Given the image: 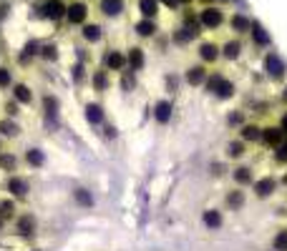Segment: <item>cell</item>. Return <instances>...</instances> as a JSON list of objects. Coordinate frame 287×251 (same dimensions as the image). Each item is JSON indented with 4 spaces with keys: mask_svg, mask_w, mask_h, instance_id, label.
I'll return each mask as SVG.
<instances>
[{
    "mask_svg": "<svg viewBox=\"0 0 287 251\" xmlns=\"http://www.w3.org/2000/svg\"><path fill=\"white\" fill-rule=\"evenodd\" d=\"M15 98H18L20 103H30V101H33V96H30V91H28L25 86H18V88H15Z\"/></svg>",
    "mask_w": 287,
    "mask_h": 251,
    "instance_id": "44dd1931",
    "label": "cell"
},
{
    "mask_svg": "<svg viewBox=\"0 0 287 251\" xmlns=\"http://www.w3.org/2000/svg\"><path fill=\"white\" fill-rule=\"evenodd\" d=\"M242 153H244L242 143H229V156H242Z\"/></svg>",
    "mask_w": 287,
    "mask_h": 251,
    "instance_id": "836d02e7",
    "label": "cell"
},
{
    "mask_svg": "<svg viewBox=\"0 0 287 251\" xmlns=\"http://www.w3.org/2000/svg\"><path fill=\"white\" fill-rule=\"evenodd\" d=\"M129 63H131L134 68H141V65H144V56H141L139 48H134V51L129 53Z\"/></svg>",
    "mask_w": 287,
    "mask_h": 251,
    "instance_id": "ffe728a7",
    "label": "cell"
},
{
    "mask_svg": "<svg viewBox=\"0 0 287 251\" xmlns=\"http://www.w3.org/2000/svg\"><path fill=\"white\" fill-rule=\"evenodd\" d=\"M76 201H78V203H84V206H91V203H94V198H91L84 188H78V191H76Z\"/></svg>",
    "mask_w": 287,
    "mask_h": 251,
    "instance_id": "cb8c5ba5",
    "label": "cell"
},
{
    "mask_svg": "<svg viewBox=\"0 0 287 251\" xmlns=\"http://www.w3.org/2000/svg\"><path fill=\"white\" fill-rule=\"evenodd\" d=\"M56 108H58V101H56V98H46V111H48V113H56Z\"/></svg>",
    "mask_w": 287,
    "mask_h": 251,
    "instance_id": "d590c367",
    "label": "cell"
},
{
    "mask_svg": "<svg viewBox=\"0 0 287 251\" xmlns=\"http://www.w3.org/2000/svg\"><path fill=\"white\" fill-rule=\"evenodd\" d=\"M275 249L277 251H287V231H280L275 236Z\"/></svg>",
    "mask_w": 287,
    "mask_h": 251,
    "instance_id": "603a6c76",
    "label": "cell"
},
{
    "mask_svg": "<svg viewBox=\"0 0 287 251\" xmlns=\"http://www.w3.org/2000/svg\"><path fill=\"white\" fill-rule=\"evenodd\" d=\"M8 188H10L13 193H18V196H23V193H28V184H25L23 179H10V184H8Z\"/></svg>",
    "mask_w": 287,
    "mask_h": 251,
    "instance_id": "8fae6325",
    "label": "cell"
},
{
    "mask_svg": "<svg viewBox=\"0 0 287 251\" xmlns=\"http://www.w3.org/2000/svg\"><path fill=\"white\" fill-rule=\"evenodd\" d=\"M28 163L40 166V163H43V153H40V151H28Z\"/></svg>",
    "mask_w": 287,
    "mask_h": 251,
    "instance_id": "f1b7e54d",
    "label": "cell"
},
{
    "mask_svg": "<svg viewBox=\"0 0 287 251\" xmlns=\"http://www.w3.org/2000/svg\"><path fill=\"white\" fill-rule=\"evenodd\" d=\"M232 28H234V30H247V28H250V20L242 18V15H234V18H232Z\"/></svg>",
    "mask_w": 287,
    "mask_h": 251,
    "instance_id": "7402d4cb",
    "label": "cell"
},
{
    "mask_svg": "<svg viewBox=\"0 0 287 251\" xmlns=\"http://www.w3.org/2000/svg\"><path fill=\"white\" fill-rule=\"evenodd\" d=\"M265 141L270 143V146H280V141H282V131L280 128H265Z\"/></svg>",
    "mask_w": 287,
    "mask_h": 251,
    "instance_id": "9c48e42d",
    "label": "cell"
},
{
    "mask_svg": "<svg viewBox=\"0 0 287 251\" xmlns=\"http://www.w3.org/2000/svg\"><path fill=\"white\" fill-rule=\"evenodd\" d=\"M229 121H232V123H239V121H242V116H239V113H234V116H229Z\"/></svg>",
    "mask_w": 287,
    "mask_h": 251,
    "instance_id": "ab89813d",
    "label": "cell"
},
{
    "mask_svg": "<svg viewBox=\"0 0 287 251\" xmlns=\"http://www.w3.org/2000/svg\"><path fill=\"white\" fill-rule=\"evenodd\" d=\"M0 166H3V169H8V171H13V169H15V158H13L10 153L0 156Z\"/></svg>",
    "mask_w": 287,
    "mask_h": 251,
    "instance_id": "4316f807",
    "label": "cell"
},
{
    "mask_svg": "<svg viewBox=\"0 0 287 251\" xmlns=\"http://www.w3.org/2000/svg\"><path fill=\"white\" fill-rule=\"evenodd\" d=\"M43 10H46V15H48V18H53V20L63 15V5L58 3V0H51V3H46V5H43Z\"/></svg>",
    "mask_w": 287,
    "mask_h": 251,
    "instance_id": "52a82bcc",
    "label": "cell"
},
{
    "mask_svg": "<svg viewBox=\"0 0 287 251\" xmlns=\"http://www.w3.org/2000/svg\"><path fill=\"white\" fill-rule=\"evenodd\" d=\"M201 58L204 61H217V56H219V51H217V46H212V43H207V46H201Z\"/></svg>",
    "mask_w": 287,
    "mask_h": 251,
    "instance_id": "7c38bea8",
    "label": "cell"
},
{
    "mask_svg": "<svg viewBox=\"0 0 287 251\" xmlns=\"http://www.w3.org/2000/svg\"><path fill=\"white\" fill-rule=\"evenodd\" d=\"M229 203H232V206H242V193H239V191L229 193Z\"/></svg>",
    "mask_w": 287,
    "mask_h": 251,
    "instance_id": "8d00e7d4",
    "label": "cell"
},
{
    "mask_svg": "<svg viewBox=\"0 0 287 251\" xmlns=\"http://www.w3.org/2000/svg\"><path fill=\"white\" fill-rule=\"evenodd\" d=\"M277 158H280V161H287V143H282V146H280V151H277Z\"/></svg>",
    "mask_w": 287,
    "mask_h": 251,
    "instance_id": "74e56055",
    "label": "cell"
},
{
    "mask_svg": "<svg viewBox=\"0 0 287 251\" xmlns=\"http://www.w3.org/2000/svg\"><path fill=\"white\" fill-rule=\"evenodd\" d=\"M204 75H207V73H204V68H189V73H187V80L191 83V86H199V83L204 80Z\"/></svg>",
    "mask_w": 287,
    "mask_h": 251,
    "instance_id": "30bf717a",
    "label": "cell"
},
{
    "mask_svg": "<svg viewBox=\"0 0 287 251\" xmlns=\"http://www.w3.org/2000/svg\"><path fill=\"white\" fill-rule=\"evenodd\" d=\"M169 116H172V106H169L167 101H159V103H156V121L167 123V121H169Z\"/></svg>",
    "mask_w": 287,
    "mask_h": 251,
    "instance_id": "8992f818",
    "label": "cell"
},
{
    "mask_svg": "<svg viewBox=\"0 0 287 251\" xmlns=\"http://www.w3.org/2000/svg\"><path fill=\"white\" fill-rule=\"evenodd\" d=\"M136 30H139L141 35H151V33H154V23H151V20H141V23L136 25Z\"/></svg>",
    "mask_w": 287,
    "mask_h": 251,
    "instance_id": "484cf974",
    "label": "cell"
},
{
    "mask_svg": "<svg viewBox=\"0 0 287 251\" xmlns=\"http://www.w3.org/2000/svg\"><path fill=\"white\" fill-rule=\"evenodd\" d=\"M265 65H267V73H270L272 78H282V73H285V65H282V61H280L277 56H267Z\"/></svg>",
    "mask_w": 287,
    "mask_h": 251,
    "instance_id": "277c9868",
    "label": "cell"
},
{
    "mask_svg": "<svg viewBox=\"0 0 287 251\" xmlns=\"http://www.w3.org/2000/svg\"><path fill=\"white\" fill-rule=\"evenodd\" d=\"M209 88L217 93V96H222V98H229L232 96V83L229 80H224L222 75H214V78H209Z\"/></svg>",
    "mask_w": 287,
    "mask_h": 251,
    "instance_id": "6da1fadb",
    "label": "cell"
},
{
    "mask_svg": "<svg viewBox=\"0 0 287 251\" xmlns=\"http://www.w3.org/2000/svg\"><path fill=\"white\" fill-rule=\"evenodd\" d=\"M201 23L207 25V28H217L222 23V13L217 8H207V10L201 13Z\"/></svg>",
    "mask_w": 287,
    "mask_h": 251,
    "instance_id": "3957f363",
    "label": "cell"
},
{
    "mask_svg": "<svg viewBox=\"0 0 287 251\" xmlns=\"http://www.w3.org/2000/svg\"><path fill=\"white\" fill-rule=\"evenodd\" d=\"M139 8H141V13H144L146 18H151V15L156 13V0H141Z\"/></svg>",
    "mask_w": 287,
    "mask_h": 251,
    "instance_id": "5bb4252c",
    "label": "cell"
},
{
    "mask_svg": "<svg viewBox=\"0 0 287 251\" xmlns=\"http://www.w3.org/2000/svg\"><path fill=\"white\" fill-rule=\"evenodd\" d=\"M101 10L106 15H118L124 10V3H121V0H101Z\"/></svg>",
    "mask_w": 287,
    "mask_h": 251,
    "instance_id": "5b68a950",
    "label": "cell"
},
{
    "mask_svg": "<svg viewBox=\"0 0 287 251\" xmlns=\"http://www.w3.org/2000/svg\"><path fill=\"white\" fill-rule=\"evenodd\" d=\"M234 179H237L239 184H244V181H250V169H237Z\"/></svg>",
    "mask_w": 287,
    "mask_h": 251,
    "instance_id": "1f68e13d",
    "label": "cell"
},
{
    "mask_svg": "<svg viewBox=\"0 0 287 251\" xmlns=\"http://www.w3.org/2000/svg\"><path fill=\"white\" fill-rule=\"evenodd\" d=\"M242 136L247 138V141H257L262 133H260V128H257V126H244V128H242Z\"/></svg>",
    "mask_w": 287,
    "mask_h": 251,
    "instance_id": "9a60e30c",
    "label": "cell"
},
{
    "mask_svg": "<svg viewBox=\"0 0 287 251\" xmlns=\"http://www.w3.org/2000/svg\"><path fill=\"white\" fill-rule=\"evenodd\" d=\"M224 56H227V58H237V56H239V43H229V46L224 48Z\"/></svg>",
    "mask_w": 287,
    "mask_h": 251,
    "instance_id": "4dcf8cb0",
    "label": "cell"
},
{
    "mask_svg": "<svg viewBox=\"0 0 287 251\" xmlns=\"http://www.w3.org/2000/svg\"><path fill=\"white\" fill-rule=\"evenodd\" d=\"M255 191H257L260 196H270V193L275 191V179H262V181H257Z\"/></svg>",
    "mask_w": 287,
    "mask_h": 251,
    "instance_id": "ba28073f",
    "label": "cell"
},
{
    "mask_svg": "<svg viewBox=\"0 0 287 251\" xmlns=\"http://www.w3.org/2000/svg\"><path fill=\"white\" fill-rule=\"evenodd\" d=\"M33 226H35L33 216H23V219L18 221V231H20V234H30V231H33Z\"/></svg>",
    "mask_w": 287,
    "mask_h": 251,
    "instance_id": "e0dca14e",
    "label": "cell"
},
{
    "mask_svg": "<svg viewBox=\"0 0 287 251\" xmlns=\"http://www.w3.org/2000/svg\"><path fill=\"white\" fill-rule=\"evenodd\" d=\"M86 116H89L91 123H101V118H103V113H101L98 106H89V108H86Z\"/></svg>",
    "mask_w": 287,
    "mask_h": 251,
    "instance_id": "ac0fdd59",
    "label": "cell"
},
{
    "mask_svg": "<svg viewBox=\"0 0 287 251\" xmlns=\"http://www.w3.org/2000/svg\"><path fill=\"white\" fill-rule=\"evenodd\" d=\"M204 221H207V226H219V214H214V211H207L204 214Z\"/></svg>",
    "mask_w": 287,
    "mask_h": 251,
    "instance_id": "f546056e",
    "label": "cell"
},
{
    "mask_svg": "<svg viewBox=\"0 0 287 251\" xmlns=\"http://www.w3.org/2000/svg\"><path fill=\"white\" fill-rule=\"evenodd\" d=\"M84 38L91 40V43H96V40L101 38V28H98V25H86V28H84Z\"/></svg>",
    "mask_w": 287,
    "mask_h": 251,
    "instance_id": "4fadbf2b",
    "label": "cell"
},
{
    "mask_svg": "<svg viewBox=\"0 0 287 251\" xmlns=\"http://www.w3.org/2000/svg\"><path fill=\"white\" fill-rule=\"evenodd\" d=\"M86 15H89V10H86L84 3H73V5L68 8V20H71V23H84Z\"/></svg>",
    "mask_w": 287,
    "mask_h": 251,
    "instance_id": "7a4b0ae2",
    "label": "cell"
},
{
    "mask_svg": "<svg viewBox=\"0 0 287 251\" xmlns=\"http://www.w3.org/2000/svg\"><path fill=\"white\" fill-rule=\"evenodd\" d=\"M13 211H15V206H13L10 201H5V203H0V216H3V219L13 216Z\"/></svg>",
    "mask_w": 287,
    "mask_h": 251,
    "instance_id": "83f0119b",
    "label": "cell"
},
{
    "mask_svg": "<svg viewBox=\"0 0 287 251\" xmlns=\"http://www.w3.org/2000/svg\"><path fill=\"white\" fill-rule=\"evenodd\" d=\"M106 63H108V68L118 70V68H124V56H121V53H116V51H113V53L108 56V61H106Z\"/></svg>",
    "mask_w": 287,
    "mask_h": 251,
    "instance_id": "2e32d148",
    "label": "cell"
},
{
    "mask_svg": "<svg viewBox=\"0 0 287 251\" xmlns=\"http://www.w3.org/2000/svg\"><path fill=\"white\" fill-rule=\"evenodd\" d=\"M252 35H255V40H257V43H260V46H267V43H270V35H267V33H265V30H262L260 25H255V30H252Z\"/></svg>",
    "mask_w": 287,
    "mask_h": 251,
    "instance_id": "d6986e66",
    "label": "cell"
},
{
    "mask_svg": "<svg viewBox=\"0 0 287 251\" xmlns=\"http://www.w3.org/2000/svg\"><path fill=\"white\" fill-rule=\"evenodd\" d=\"M5 86H10V73L5 68H0V88H5Z\"/></svg>",
    "mask_w": 287,
    "mask_h": 251,
    "instance_id": "d6a6232c",
    "label": "cell"
},
{
    "mask_svg": "<svg viewBox=\"0 0 287 251\" xmlns=\"http://www.w3.org/2000/svg\"><path fill=\"white\" fill-rule=\"evenodd\" d=\"M164 3H167L169 8H177V5H179V0H164Z\"/></svg>",
    "mask_w": 287,
    "mask_h": 251,
    "instance_id": "f35d334b",
    "label": "cell"
},
{
    "mask_svg": "<svg viewBox=\"0 0 287 251\" xmlns=\"http://www.w3.org/2000/svg\"><path fill=\"white\" fill-rule=\"evenodd\" d=\"M282 131H285V133H287V116H285V118H282Z\"/></svg>",
    "mask_w": 287,
    "mask_h": 251,
    "instance_id": "60d3db41",
    "label": "cell"
},
{
    "mask_svg": "<svg viewBox=\"0 0 287 251\" xmlns=\"http://www.w3.org/2000/svg\"><path fill=\"white\" fill-rule=\"evenodd\" d=\"M56 56H58V53H56V46H46V48H43V58L51 61V58H56Z\"/></svg>",
    "mask_w": 287,
    "mask_h": 251,
    "instance_id": "e575fe53",
    "label": "cell"
},
{
    "mask_svg": "<svg viewBox=\"0 0 287 251\" xmlns=\"http://www.w3.org/2000/svg\"><path fill=\"white\" fill-rule=\"evenodd\" d=\"M0 131H3L5 136H18V126H15V123H8V121H5V123H0Z\"/></svg>",
    "mask_w": 287,
    "mask_h": 251,
    "instance_id": "d4e9b609",
    "label": "cell"
}]
</instances>
